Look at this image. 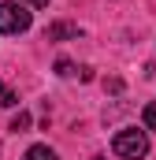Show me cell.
Wrapping results in <instances>:
<instances>
[{
    "label": "cell",
    "instance_id": "6da1fadb",
    "mask_svg": "<svg viewBox=\"0 0 156 160\" xmlns=\"http://www.w3.org/2000/svg\"><path fill=\"white\" fill-rule=\"evenodd\" d=\"M112 149H115V157H123V160H141V157H149V134L126 127V130H119V134H115Z\"/></svg>",
    "mask_w": 156,
    "mask_h": 160
},
{
    "label": "cell",
    "instance_id": "7a4b0ae2",
    "mask_svg": "<svg viewBox=\"0 0 156 160\" xmlns=\"http://www.w3.org/2000/svg\"><path fill=\"white\" fill-rule=\"evenodd\" d=\"M30 22H34V15L22 8V4H0V34H22V30H30Z\"/></svg>",
    "mask_w": 156,
    "mask_h": 160
},
{
    "label": "cell",
    "instance_id": "3957f363",
    "mask_svg": "<svg viewBox=\"0 0 156 160\" xmlns=\"http://www.w3.org/2000/svg\"><path fill=\"white\" fill-rule=\"evenodd\" d=\"M45 38H48V41H63V38H78V26H75V22H52Z\"/></svg>",
    "mask_w": 156,
    "mask_h": 160
},
{
    "label": "cell",
    "instance_id": "277c9868",
    "mask_svg": "<svg viewBox=\"0 0 156 160\" xmlns=\"http://www.w3.org/2000/svg\"><path fill=\"white\" fill-rule=\"evenodd\" d=\"M22 160H56V153H52L48 145H30V149H26V157H22Z\"/></svg>",
    "mask_w": 156,
    "mask_h": 160
},
{
    "label": "cell",
    "instance_id": "5b68a950",
    "mask_svg": "<svg viewBox=\"0 0 156 160\" xmlns=\"http://www.w3.org/2000/svg\"><path fill=\"white\" fill-rule=\"evenodd\" d=\"M141 123H145V130H156V101L145 104V112H141Z\"/></svg>",
    "mask_w": 156,
    "mask_h": 160
},
{
    "label": "cell",
    "instance_id": "8992f818",
    "mask_svg": "<svg viewBox=\"0 0 156 160\" xmlns=\"http://www.w3.org/2000/svg\"><path fill=\"white\" fill-rule=\"evenodd\" d=\"M15 101H19V97H15V89H11V86H4V82H0V108H11V104H15Z\"/></svg>",
    "mask_w": 156,
    "mask_h": 160
},
{
    "label": "cell",
    "instance_id": "52a82bcc",
    "mask_svg": "<svg viewBox=\"0 0 156 160\" xmlns=\"http://www.w3.org/2000/svg\"><path fill=\"white\" fill-rule=\"evenodd\" d=\"M26 127H30V112H19L11 119V130H26Z\"/></svg>",
    "mask_w": 156,
    "mask_h": 160
},
{
    "label": "cell",
    "instance_id": "ba28073f",
    "mask_svg": "<svg viewBox=\"0 0 156 160\" xmlns=\"http://www.w3.org/2000/svg\"><path fill=\"white\" fill-rule=\"evenodd\" d=\"M56 75H63V78H67V75H75V67H71V60H56Z\"/></svg>",
    "mask_w": 156,
    "mask_h": 160
},
{
    "label": "cell",
    "instance_id": "9c48e42d",
    "mask_svg": "<svg viewBox=\"0 0 156 160\" xmlns=\"http://www.w3.org/2000/svg\"><path fill=\"white\" fill-rule=\"evenodd\" d=\"M30 8H48V0H26Z\"/></svg>",
    "mask_w": 156,
    "mask_h": 160
},
{
    "label": "cell",
    "instance_id": "30bf717a",
    "mask_svg": "<svg viewBox=\"0 0 156 160\" xmlns=\"http://www.w3.org/2000/svg\"><path fill=\"white\" fill-rule=\"evenodd\" d=\"M93 160H104V157H93Z\"/></svg>",
    "mask_w": 156,
    "mask_h": 160
}]
</instances>
